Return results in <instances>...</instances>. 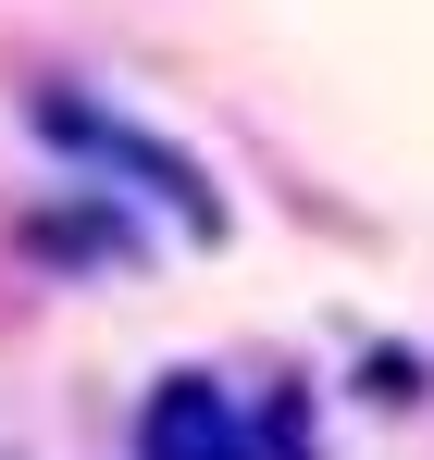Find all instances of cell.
Instances as JSON below:
<instances>
[{
    "label": "cell",
    "mask_w": 434,
    "mask_h": 460,
    "mask_svg": "<svg viewBox=\"0 0 434 460\" xmlns=\"http://www.w3.org/2000/svg\"><path fill=\"white\" fill-rule=\"evenodd\" d=\"M38 137H50V150H74V162H87V174H112V187H137V199H161L174 225H199V236H223V199H212V174H199V162H187V150H161L149 125H125L112 100L87 112L74 87H38Z\"/></svg>",
    "instance_id": "1"
},
{
    "label": "cell",
    "mask_w": 434,
    "mask_h": 460,
    "mask_svg": "<svg viewBox=\"0 0 434 460\" xmlns=\"http://www.w3.org/2000/svg\"><path fill=\"white\" fill-rule=\"evenodd\" d=\"M137 460H248V411L212 374H161L137 411Z\"/></svg>",
    "instance_id": "2"
}]
</instances>
